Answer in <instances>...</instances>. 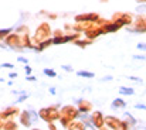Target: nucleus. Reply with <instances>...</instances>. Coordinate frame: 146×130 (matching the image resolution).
<instances>
[{"label":"nucleus","instance_id":"f257e3e1","mask_svg":"<svg viewBox=\"0 0 146 130\" xmlns=\"http://www.w3.org/2000/svg\"><path fill=\"white\" fill-rule=\"evenodd\" d=\"M78 77H85V78H91V77H94V74H91V72H85V71H80V72H78Z\"/></svg>","mask_w":146,"mask_h":130},{"label":"nucleus","instance_id":"f03ea898","mask_svg":"<svg viewBox=\"0 0 146 130\" xmlns=\"http://www.w3.org/2000/svg\"><path fill=\"white\" fill-rule=\"evenodd\" d=\"M121 93H129V95H132L133 90L132 89H121Z\"/></svg>","mask_w":146,"mask_h":130},{"label":"nucleus","instance_id":"7ed1b4c3","mask_svg":"<svg viewBox=\"0 0 146 130\" xmlns=\"http://www.w3.org/2000/svg\"><path fill=\"white\" fill-rule=\"evenodd\" d=\"M44 72H46L47 75H51V77H55V72H54V71H51V69H46Z\"/></svg>","mask_w":146,"mask_h":130},{"label":"nucleus","instance_id":"20e7f679","mask_svg":"<svg viewBox=\"0 0 146 130\" xmlns=\"http://www.w3.org/2000/svg\"><path fill=\"white\" fill-rule=\"evenodd\" d=\"M138 48L139 49H146V45L145 44H138Z\"/></svg>","mask_w":146,"mask_h":130}]
</instances>
